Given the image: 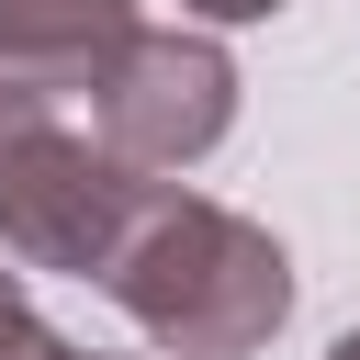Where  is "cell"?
<instances>
[{
	"instance_id": "6da1fadb",
	"label": "cell",
	"mask_w": 360,
	"mask_h": 360,
	"mask_svg": "<svg viewBox=\"0 0 360 360\" xmlns=\"http://www.w3.org/2000/svg\"><path fill=\"white\" fill-rule=\"evenodd\" d=\"M101 292L169 360H259L292 326V259H281V236L248 225L236 202L180 191V180L135 191V214H124V236L101 259Z\"/></svg>"
},
{
	"instance_id": "7a4b0ae2",
	"label": "cell",
	"mask_w": 360,
	"mask_h": 360,
	"mask_svg": "<svg viewBox=\"0 0 360 360\" xmlns=\"http://www.w3.org/2000/svg\"><path fill=\"white\" fill-rule=\"evenodd\" d=\"M90 124L124 169L180 180L236 135V56L214 45V22H135L90 79Z\"/></svg>"
},
{
	"instance_id": "3957f363",
	"label": "cell",
	"mask_w": 360,
	"mask_h": 360,
	"mask_svg": "<svg viewBox=\"0 0 360 360\" xmlns=\"http://www.w3.org/2000/svg\"><path fill=\"white\" fill-rule=\"evenodd\" d=\"M158 169H124L101 135H68L56 112H34L11 146H0V259L22 270H68V281H101L135 191Z\"/></svg>"
},
{
	"instance_id": "277c9868",
	"label": "cell",
	"mask_w": 360,
	"mask_h": 360,
	"mask_svg": "<svg viewBox=\"0 0 360 360\" xmlns=\"http://www.w3.org/2000/svg\"><path fill=\"white\" fill-rule=\"evenodd\" d=\"M124 34H135V0H0V68H22L56 101L90 90Z\"/></svg>"
},
{
	"instance_id": "5b68a950",
	"label": "cell",
	"mask_w": 360,
	"mask_h": 360,
	"mask_svg": "<svg viewBox=\"0 0 360 360\" xmlns=\"http://www.w3.org/2000/svg\"><path fill=\"white\" fill-rule=\"evenodd\" d=\"M0 360H79V338H56L34 304H0Z\"/></svg>"
},
{
	"instance_id": "8992f818",
	"label": "cell",
	"mask_w": 360,
	"mask_h": 360,
	"mask_svg": "<svg viewBox=\"0 0 360 360\" xmlns=\"http://www.w3.org/2000/svg\"><path fill=\"white\" fill-rule=\"evenodd\" d=\"M34 112H56V90H34L22 68H0V146H11V135H22Z\"/></svg>"
},
{
	"instance_id": "52a82bcc",
	"label": "cell",
	"mask_w": 360,
	"mask_h": 360,
	"mask_svg": "<svg viewBox=\"0 0 360 360\" xmlns=\"http://www.w3.org/2000/svg\"><path fill=\"white\" fill-rule=\"evenodd\" d=\"M270 11H281V0H180V22H214V34H225V22H270Z\"/></svg>"
},
{
	"instance_id": "ba28073f",
	"label": "cell",
	"mask_w": 360,
	"mask_h": 360,
	"mask_svg": "<svg viewBox=\"0 0 360 360\" xmlns=\"http://www.w3.org/2000/svg\"><path fill=\"white\" fill-rule=\"evenodd\" d=\"M326 360H360V326H349V338H338V349H326Z\"/></svg>"
},
{
	"instance_id": "9c48e42d",
	"label": "cell",
	"mask_w": 360,
	"mask_h": 360,
	"mask_svg": "<svg viewBox=\"0 0 360 360\" xmlns=\"http://www.w3.org/2000/svg\"><path fill=\"white\" fill-rule=\"evenodd\" d=\"M158 360H169V349H158Z\"/></svg>"
}]
</instances>
